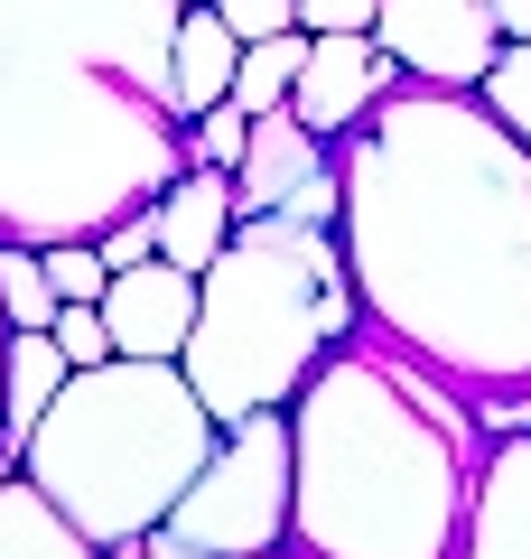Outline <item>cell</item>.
I'll use <instances>...</instances> for the list:
<instances>
[{
	"mask_svg": "<svg viewBox=\"0 0 531 559\" xmlns=\"http://www.w3.org/2000/svg\"><path fill=\"white\" fill-rule=\"evenodd\" d=\"M364 326L457 392H531V140L485 94L392 84L335 140Z\"/></svg>",
	"mask_w": 531,
	"mask_h": 559,
	"instance_id": "cell-1",
	"label": "cell"
},
{
	"mask_svg": "<svg viewBox=\"0 0 531 559\" xmlns=\"http://www.w3.org/2000/svg\"><path fill=\"white\" fill-rule=\"evenodd\" d=\"M187 0H0V242H103L187 168Z\"/></svg>",
	"mask_w": 531,
	"mask_h": 559,
	"instance_id": "cell-2",
	"label": "cell"
},
{
	"mask_svg": "<svg viewBox=\"0 0 531 559\" xmlns=\"http://www.w3.org/2000/svg\"><path fill=\"white\" fill-rule=\"evenodd\" d=\"M485 419L401 345H335L290 401V550L308 559H457Z\"/></svg>",
	"mask_w": 531,
	"mask_h": 559,
	"instance_id": "cell-3",
	"label": "cell"
},
{
	"mask_svg": "<svg viewBox=\"0 0 531 559\" xmlns=\"http://www.w3.org/2000/svg\"><path fill=\"white\" fill-rule=\"evenodd\" d=\"M354 336H364V299H354L335 224L243 215L197 280V326H187L177 373L234 429L252 411H290L298 382Z\"/></svg>",
	"mask_w": 531,
	"mask_h": 559,
	"instance_id": "cell-4",
	"label": "cell"
},
{
	"mask_svg": "<svg viewBox=\"0 0 531 559\" xmlns=\"http://www.w3.org/2000/svg\"><path fill=\"white\" fill-rule=\"evenodd\" d=\"M215 448H224V419L197 401V382L177 364L113 355V364L66 373V392L47 401V419L20 448V476L94 550H113L131 532H158Z\"/></svg>",
	"mask_w": 531,
	"mask_h": 559,
	"instance_id": "cell-5",
	"label": "cell"
},
{
	"mask_svg": "<svg viewBox=\"0 0 531 559\" xmlns=\"http://www.w3.org/2000/svg\"><path fill=\"white\" fill-rule=\"evenodd\" d=\"M177 540H197L205 559H261L290 540V411H252L224 429L205 476L177 495L168 513Z\"/></svg>",
	"mask_w": 531,
	"mask_h": 559,
	"instance_id": "cell-6",
	"label": "cell"
},
{
	"mask_svg": "<svg viewBox=\"0 0 531 559\" xmlns=\"http://www.w3.org/2000/svg\"><path fill=\"white\" fill-rule=\"evenodd\" d=\"M374 38L401 57V75L420 84H448V94H475L504 57V20L494 0H382Z\"/></svg>",
	"mask_w": 531,
	"mask_h": 559,
	"instance_id": "cell-7",
	"label": "cell"
},
{
	"mask_svg": "<svg viewBox=\"0 0 531 559\" xmlns=\"http://www.w3.org/2000/svg\"><path fill=\"white\" fill-rule=\"evenodd\" d=\"M392 84H401V57L374 28H335V38H308V66H298V84H290V112L308 121L317 140H345Z\"/></svg>",
	"mask_w": 531,
	"mask_h": 559,
	"instance_id": "cell-8",
	"label": "cell"
},
{
	"mask_svg": "<svg viewBox=\"0 0 531 559\" xmlns=\"http://www.w3.org/2000/svg\"><path fill=\"white\" fill-rule=\"evenodd\" d=\"M103 326H113V355L177 364L187 355V326H197V271H177V261H131V271H113Z\"/></svg>",
	"mask_w": 531,
	"mask_h": 559,
	"instance_id": "cell-9",
	"label": "cell"
},
{
	"mask_svg": "<svg viewBox=\"0 0 531 559\" xmlns=\"http://www.w3.org/2000/svg\"><path fill=\"white\" fill-rule=\"evenodd\" d=\"M457 559H531V429H512L504 448H485V476H475Z\"/></svg>",
	"mask_w": 531,
	"mask_h": 559,
	"instance_id": "cell-10",
	"label": "cell"
},
{
	"mask_svg": "<svg viewBox=\"0 0 531 559\" xmlns=\"http://www.w3.org/2000/svg\"><path fill=\"white\" fill-rule=\"evenodd\" d=\"M327 159H335V140H317L290 103H280V112H252V150L234 159V205L243 215H280Z\"/></svg>",
	"mask_w": 531,
	"mask_h": 559,
	"instance_id": "cell-11",
	"label": "cell"
},
{
	"mask_svg": "<svg viewBox=\"0 0 531 559\" xmlns=\"http://www.w3.org/2000/svg\"><path fill=\"white\" fill-rule=\"evenodd\" d=\"M158 215V261H177V271H197L205 280V261L234 242V224H243V205H234V168H177V187L150 205Z\"/></svg>",
	"mask_w": 531,
	"mask_h": 559,
	"instance_id": "cell-12",
	"label": "cell"
},
{
	"mask_svg": "<svg viewBox=\"0 0 531 559\" xmlns=\"http://www.w3.org/2000/svg\"><path fill=\"white\" fill-rule=\"evenodd\" d=\"M234 75H243V38L224 28L215 0H187V10H177V47H168L177 112L197 121V112H215V103H234Z\"/></svg>",
	"mask_w": 531,
	"mask_h": 559,
	"instance_id": "cell-13",
	"label": "cell"
},
{
	"mask_svg": "<svg viewBox=\"0 0 531 559\" xmlns=\"http://www.w3.org/2000/svg\"><path fill=\"white\" fill-rule=\"evenodd\" d=\"M66 345H57V326H38V336H10L0 345V439L10 448H28V429L47 419V401L66 392Z\"/></svg>",
	"mask_w": 531,
	"mask_h": 559,
	"instance_id": "cell-14",
	"label": "cell"
},
{
	"mask_svg": "<svg viewBox=\"0 0 531 559\" xmlns=\"http://www.w3.org/2000/svg\"><path fill=\"white\" fill-rule=\"evenodd\" d=\"M0 559H103V550L28 476H10V485H0Z\"/></svg>",
	"mask_w": 531,
	"mask_h": 559,
	"instance_id": "cell-15",
	"label": "cell"
},
{
	"mask_svg": "<svg viewBox=\"0 0 531 559\" xmlns=\"http://www.w3.org/2000/svg\"><path fill=\"white\" fill-rule=\"evenodd\" d=\"M57 289H47V252L38 242H0V318H10V336H38V326H57Z\"/></svg>",
	"mask_w": 531,
	"mask_h": 559,
	"instance_id": "cell-16",
	"label": "cell"
},
{
	"mask_svg": "<svg viewBox=\"0 0 531 559\" xmlns=\"http://www.w3.org/2000/svg\"><path fill=\"white\" fill-rule=\"evenodd\" d=\"M298 66H308V28L252 38V47H243V75H234V103H243V112H280L290 84H298Z\"/></svg>",
	"mask_w": 531,
	"mask_h": 559,
	"instance_id": "cell-17",
	"label": "cell"
},
{
	"mask_svg": "<svg viewBox=\"0 0 531 559\" xmlns=\"http://www.w3.org/2000/svg\"><path fill=\"white\" fill-rule=\"evenodd\" d=\"M475 94L504 112V131H512V140H531V38H504V57H494V75L475 84Z\"/></svg>",
	"mask_w": 531,
	"mask_h": 559,
	"instance_id": "cell-18",
	"label": "cell"
},
{
	"mask_svg": "<svg viewBox=\"0 0 531 559\" xmlns=\"http://www.w3.org/2000/svg\"><path fill=\"white\" fill-rule=\"evenodd\" d=\"M243 150H252V112L243 103H215V112L187 121V168H234Z\"/></svg>",
	"mask_w": 531,
	"mask_h": 559,
	"instance_id": "cell-19",
	"label": "cell"
},
{
	"mask_svg": "<svg viewBox=\"0 0 531 559\" xmlns=\"http://www.w3.org/2000/svg\"><path fill=\"white\" fill-rule=\"evenodd\" d=\"M57 345H66V364H113V326H103V299H66L57 308Z\"/></svg>",
	"mask_w": 531,
	"mask_h": 559,
	"instance_id": "cell-20",
	"label": "cell"
},
{
	"mask_svg": "<svg viewBox=\"0 0 531 559\" xmlns=\"http://www.w3.org/2000/svg\"><path fill=\"white\" fill-rule=\"evenodd\" d=\"M224 10V28H234L243 47L252 38H280V28H298V0H215Z\"/></svg>",
	"mask_w": 531,
	"mask_h": 559,
	"instance_id": "cell-21",
	"label": "cell"
},
{
	"mask_svg": "<svg viewBox=\"0 0 531 559\" xmlns=\"http://www.w3.org/2000/svg\"><path fill=\"white\" fill-rule=\"evenodd\" d=\"M382 0H298V28L308 38H335V28H374Z\"/></svg>",
	"mask_w": 531,
	"mask_h": 559,
	"instance_id": "cell-22",
	"label": "cell"
},
{
	"mask_svg": "<svg viewBox=\"0 0 531 559\" xmlns=\"http://www.w3.org/2000/svg\"><path fill=\"white\" fill-rule=\"evenodd\" d=\"M103 261H113V271H131V261H158V215H150V205H140V215H121L113 234H103Z\"/></svg>",
	"mask_w": 531,
	"mask_h": 559,
	"instance_id": "cell-23",
	"label": "cell"
},
{
	"mask_svg": "<svg viewBox=\"0 0 531 559\" xmlns=\"http://www.w3.org/2000/svg\"><path fill=\"white\" fill-rule=\"evenodd\" d=\"M103 559H205V550H197V540H177L168 522H158V532H131V540H113Z\"/></svg>",
	"mask_w": 531,
	"mask_h": 559,
	"instance_id": "cell-24",
	"label": "cell"
},
{
	"mask_svg": "<svg viewBox=\"0 0 531 559\" xmlns=\"http://www.w3.org/2000/svg\"><path fill=\"white\" fill-rule=\"evenodd\" d=\"M475 419H485V429H504V439H512V429H531V401H522V392H494V401H485V411H475Z\"/></svg>",
	"mask_w": 531,
	"mask_h": 559,
	"instance_id": "cell-25",
	"label": "cell"
},
{
	"mask_svg": "<svg viewBox=\"0 0 531 559\" xmlns=\"http://www.w3.org/2000/svg\"><path fill=\"white\" fill-rule=\"evenodd\" d=\"M494 20H504V38H531V0H494Z\"/></svg>",
	"mask_w": 531,
	"mask_h": 559,
	"instance_id": "cell-26",
	"label": "cell"
},
{
	"mask_svg": "<svg viewBox=\"0 0 531 559\" xmlns=\"http://www.w3.org/2000/svg\"><path fill=\"white\" fill-rule=\"evenodd\" d=\"M10 476H20V448H10V439H0V485H10Z\"/></svg>",
	"mask_w": 531,
	"mask_h": 559,
	"instance_id": "cell-27",
	"label": "cell"
},
{
	"mask_svg": "<svg viewBox=\"0 0 531 559\" xmlns=\"http://www.w3.org/2000/svg\"><path fill=\"white\" fill-rule=\"evenodd\" d=\"M261 559H308V550H261Z\"/></svg>",
	"mask_w": 531,
	"mask_h": 559,
	"instance_id": "cell-28",
	"label": "cell"
},
{
	"mask_svg": "<svg viewBox=\"0 0 531 559\" xmlns=\"http://www.w3.org/2000/svg\"><path fill=\"white\" fill-rule=\"evenodd\" d=\"M0 345H10V318H0Z\"/></svg>",
	"mask_w": 531,
	"mask_h": 559,
	"instance_id": "cell-29",
	"label": "cell"
}]
</instances>
